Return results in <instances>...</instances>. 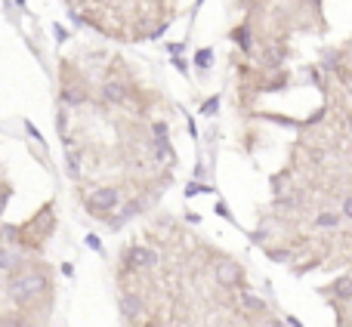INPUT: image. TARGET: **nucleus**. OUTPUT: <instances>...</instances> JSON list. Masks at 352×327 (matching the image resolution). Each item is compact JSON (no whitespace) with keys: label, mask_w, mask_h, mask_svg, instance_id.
Listing matches in <instances>:
<instances>
[{"label":"nucleus","mask_w":352,"mask_h":327,"mask_svg":"<svg viewBox=\"0 0 352 327\" xmlns=\"http://www.w3.org/2000/svg\"><path fill=\"white\" fill-rule=\"evenodd\" d=\"M43 287H47V281H43L41 272H22L10 281V297L16 300V303H28V300H34Z\"/></svg>","instance_id":"obj_1"},{"label":"nucleus","mask_w":352,"mask_h":327,"mask_svg":"<svg viewBox=\"0 0 352 327\" xmlns=\"http://www.w3.org/2000/svg\"><path fill=\"white\" fill-rule=\"evenodd\" d=\"M87 204H90L93 213H109L118 207V192L115 188H96V192L87 198Z\"/></svg>","instance_id":"obj_2"},{"label":"nucleus","mask_w":352,"mask_h":327,"mask_svg":"<svg viewBox=\"0 0 352 327\" xmlns=\"http://www.w3.org/2000/svg\"><path fill=\"white\" fill-rule=\"evenodd\" d=\"M213 275H217V281L223 287H235L238 278H241V269H238L232 260H217V266H213Z\"/></svg>","instance_id":"obj_3"},{"label":"nucleus","mask_w":352,"mask_h":327,"mask_svg":"<svg viewBox=\"0 0 352 327\" xmlns=\"http://www.w3.org/2000/svg\"><path fill=\"white\" fill-rule=\"evenodd\" d=\"M158 262V253H152L148 247H130L127 250V266L130 269H148Z\"/></svg>","instance_id":"obj_4"},{"label":"nucleus","mask_w":352,"mask_h":327,"mask_svg":"<svg viewBox=\"0 0 352 327\" xmlns=\"http://www.w3.org/2000/svg\"><path fill=\"white\" fill-rule=\"evenodd\" d=\"M102 99L111 105H121L124 99H127V87H124L121 80H109V84L102 87Z\"/></svg>","instance_id":"obj_5"},{"label":"nucleus","mask_w":352,"mask_h":327,"mask_svg":"<svg viewBox=\"0 0 352 327\" xmlns=\"http://www.w3.org/2000/svg\"><path fill=\"white\" fill-rule=\"evenodd\" d=\"M121 312H124V318H136V315H140V297H124L121 300Z\"/></svg>","instance_id":"obj_6"},{"label":"nucleus","mask_w":352,"mask_h":327,"mask_svg":"<svg viewBox=\"0 0 352 327\" xmlns=\"http://www.w3.org/2000/svg\"><path fill=\"white\" fill-rule=\"evenodd\" d=\"M19 256L16 253H10V250H3L0 247V269H3V272H12V269H19Z\"/></svg>","instance_id":"obj_7"},{"label":"nucleus","mask_w":352,"mask_h":327,"mask_svg":"<svg viewBox=\"0 0 352 327\" xmlns=\"http://www.w3.org/2000/svg\"><path fill=\"white\" fill-rule=\"evenodd\" d=\"M334 297L337 300H352V278H340L334 284Z\"/></svg>","instance_id":"obj_8"},{"label":"nucleus","mask_w":352,"mask_h":327,"mask_svg":"<svg viewBox=\"0 0 352 327\" xmlns=\"http://www.w3.org/2000/svg\"><path fill=\"white\" fill-rule=\"evenodd\" d=\"M244 306H248V309H263V300H256V297H250V293H248V297H244Z\"/></svg>","instance_id":"obj_9"},{"label":"nucleus","mask_w":352,"mask_h":327,"mask_svg":"<svg viewBox=\"0 0 352 327\" xmlns=\"http://www.w3.org/2000/svg\"><path fill=\"white\" fill-rule=\"evenodd\" d=\"M318 225H337V213H324V216H318Z\"/></svg>","instance_id":"obj_10"},{"label":"nucleus","mask_w":352,"mask_h":327,"mask_svg":"<svg viewBox=\"0 0 352 327\" xmlns=\"http://www.w3.org/2000/svg\"><path fill=\"white\" fill-rule=\"evenodd\" d=\"M207 62H210V49H201V53H198V65H201V68H204V65H207Z\"/></svg>","instance_id":"obj_11"},{"label":"nucleus","mask_w":352,"mask_h":327,"mask_svg":"<svg viewBox=\"0 0 352 327\" xmlns=\"http://www.w3.org/2000/svg\"><path fill=\"white\" fill-rule=\"evenodd\" d=\"M343 210H346V216H352V198L346 201V207H343Z\"/></svg>","instance_id":"obj_12"}]
</instances>
